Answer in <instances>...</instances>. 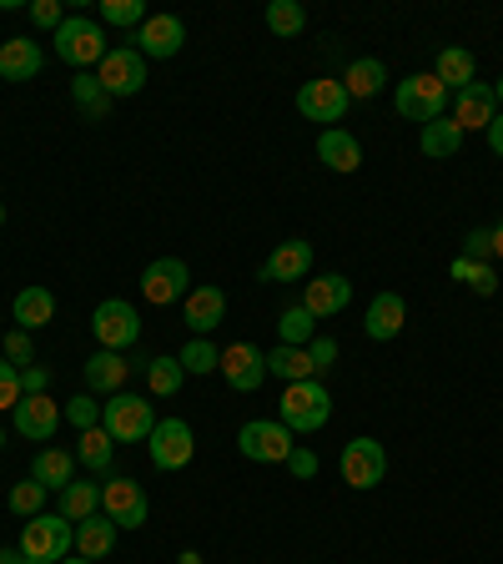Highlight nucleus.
<instances>
[{"instance_id": "obj_38", "label": "nucleus", "mask_w": 503, "mask_h": 564, "mask_svg": "<svg viewBox=\"0 0 503 564\" xmlns=\"http://www.w3.org/2000/svg\"><path fill=\"white\" fill-rule=\"evenodd\" d=\"M46 499H51V489H46V484H35V479L11 484V514H21V519L46 514Z\"/></svg>"}, {"instance_id": "obj_7", "label": "nucleus", "mask_w": 503, "mask_h": 564, "mask_svg": "<svg viewBox=\"0 0 503 564\" xmlns=\"http://www.w3.org/2000/svg\"><path fill=\"white\" fill-rule=\"evenodd\" d=\"M237 448H242V458H252V464H287L293 458V429L282 419H252L237 429Z\"/></svg>"}, {"instance_id": "obj_39", "label": "nucleus", "mask_w": 503, "mask_h": 564, "mask_svg": "<svg viewBox=\"0 0 503 564\" xmlns=\"http://www.w3.org/2000/svg\"><path fill=\"white\" fill-rule=\"evenodd\" d=\"M146 383H152L156 399H172L176 388L187 383V373H182V364H176V358H152V364H146Z\"/></svg>"}, {"instance_id": "obj_33", "label": "nucleus", "mask_w": 503, "mask_h": 564, "mask_svg": "<svg viewBox=\"0 0 503 564\" xmlns=\"http://www.w3.org/2000/svg\"><path fill=\"white\" fill-rule=\"evenodd\" d=\"M70 101L81 106V117H86V121H106V117H111V96L101 91L96 70H81V76L70 82Z\"/></svg>"}, {"instance_id": "obj_32", "label": "nucleus", "mask_w": 503, "mask_h": 564, "mask_svg": "<svg viewBox=\"0 0 503 564\" xmlns=\"http://www.w3.org/2000/svg\"><path fill=\"white\" fill-rule=\"evenodd\" d=\"M267 373L282 378V383H303V378H313V352L277 343V348L267 352Z\"/></svg>"}, {"instance_id": "obj_8", "label": "nucleus", "mask_w": 503, "mask_h": 564, "mask_svg": "<svg viewBox=\"0 0 503 564\" xmlns=\"http://www.w3.org/2000/svg\"><path fill=\"white\" fill-rule=\"evenodd\" d=\"M91 333H96L101 348L127 352V348L141 343V313L127 303V297H106V303L91 313Z\"/></svg>"}, {"instance_id": "obj_18", "label": "nucleus", "mask_w": 503, "mask_h": 564, "mask_svg": "<svg viewBox=\"0 0 503 564\" xmlns=\"http://www.w3.org/2000/svg\"><path fill=\"white\" fill-rule=\"evenodd\" d=\"M222 317H227V293H222V288H211V282L192 288L187 303H182V323L192 328V338L217 333V328H222Z\"/></svg>"}, {"instance_id": "obj_11", "label": "nucleus", "mask_w": 503, "mask_h": 564, "mask_svg": "<svg viewBox=\"0 0 503 564\" xmlns=\"http://www.w3.org/2000/svg\"><path fill=\"white\" fill-rule=\"evenodd\" d=\"M96 82H101V91L117 101V96H136L141 86H146V56H141L136 46H111L106 51V61L96 66Z\"/></svg>"}, {"instance_id": "obj_53", "label": "nucleus", "mask_w": 503, "mask_h": 564, "mask_svg": "<svg viewBox=\"0 0 503 564\" xmlns=\"http://www.w3.org/2000/svg\"><path fill=\"white\" fill-rule=\"evenodd\" d=\"M493 258H499V262H503V223H499V227H493Z\"/></svg>"}, {"instance_id": "obj_16", "label": "nucleus", "mask_w": 503, "mask_h": 564, "mask_svg": "<svg viewBox=\"0 0 503 564\" xmlns=\"http://www.w3.org/2000/svg\"><path fill=\"white\" fill-rule=\"evenodd\" d=\"M217 373L227 378V388H237V393H258L262 378H267V352L252 348V343H232V348H222V368Z\"/></svg>"}, {"instance_id": "obj_34", "label": "nucleus", "mask_w": 503, "mask_h": 564, "mask_svg": "<svg viewBox=\"0 0 503 564\" xmlns=\"http://www.w3.org/2000/svg\"><path fill=\"white\" fill-rule=\"evenodd\" d=\"M76 458H81L91 474H106V469H111V458H117V438H111L101 423H96V429H86V434H81V444H76Z\"/></svg>"}, {"instance_id": "obj_12", "label": "nucleus", "mask_w": 503, "mask_h": 564, "mask_svg": "<svg viewBox=\"0 0 503 564\" xmlns=\"http://www.w3.org/2000/svg\"><path fill=\"white\" fill-rule=\"evenodd\" d=\"M192 293V272L182 258H156L152 268L141 272V297L152 307H172V303H187Z\"/></svg>"}, {"instance_id": "obj_1", "label": "nucleus", "mask_w": 503, "mask_h": 564, "mask_svg": "<svg viewBox=\"0 0 503 564\" xmlns=\"http://www.w3.org/2000/svg\"><path fill=\"white\" fill-rule=\"evenodd\" d=\"M277 409H282V423H287L293 434H317V429L332 419V393L322 378H303V383L282 388Z\"/></svg>"}, {"instance_id": "obj_5", "label": "nucleus", "mask_w": 503, "mask_h": 564, "mask_svg": "<svg viewBox=\"0 0 503 564\" xmlns=\"http://www.w3.org/2000/svg\"><path fill=\"white\" fill-rule=\"evenodd\" d=\"M448 86L438 82L434 70H418V76H408V82H398V91H393V106H398V117L403 121H438V117H448Z\"/></svg>"}, {"instance_id": "obj_22", "label": "nucleus", "mask_w": 503, "mask_h": 564, "mask_svg": "<svg viewBox=\"0 0 503 564\" xmlns=\"http://www.w3.org/2000/svg\"><path fill=\"white\" fill-rule=\"evenodd\" d=\"M403 323H408V303L398 293H378L363 313V333L373 343H393L403 333Z\"/></svg>"}, {"instance_id": "obj_27", "label": "nucleus", "mask_w": 503, "mask_h": 564, "mask_svg": "<svg viewBox=\"0 0 503 564\" xmlns=\"http://www.w3.org/2000/svg\"><path fill=\"white\" fill-rule=\"evenodd\" d=\"M56 514H66L70 524H86L91 514H101V484H91V479H70L66 489H61Z\"/></svg>"}, {"instance_id": "obj_23", "label": "nucleus", "mask_w": 503, "mask_h": 564, "mask_svg": "<svg viewBox=\"0 0 503 564\" xmlns=\"http://www.w3.org/2000/svg\"><path fill=\"white\" fill-rule=\"evenodd\" d=\"M46 66V51L35 46L31 35H11L6 46H0V76L6 82H35Z\"/></svg>"}, {"instance_id": "obj_50", "label": "nucleus", "mask_w": 503, "mask_h": 564, "mask_svg": "<svg viewBox=\"0 0 503 564\" xmlns=\"http://www.w3.org/2000/svg\"><path fill=\"white\" fill-rule=\"evenodd\" d=\"M483 137H489L493 156H503V111H499V117H493V127H489V131H483Z\"/></svg>"}, {"instance_id": "obj_42", "label": "nucleus", "mask_w": 503, "mask_h": 564, "mask_svg": "<svg viewBox=\"0 0 503 564\" xmlns=\"http://www.w3.org/2000/svg\"><path fill=\"white\" fill-rule=\"evenodd\" d=\"M61 413H66V419L76 423L81 434H86V429H96V423H101V403H96L91 393H76V399H70V403H66V409H61Z\"/></svg>"}, {"instance_id": "obj_21", "label": "nucleus", "mask_w": 503, "mask_h": 564, "mask_svg": "<svg viewBox=\"0 0 503 564\" xmlns=\"http://www.w3.org/2000/svg\"><path fill=\"white\" fill-rule=\"evenodd\" d=\"M86 388L91 393H121V383H127L131 373H136V364H131L127 352H111V348H96L91 358H86Z\"/></svg>"}, {"instance_id": "obj_43", "label": "nucleus", "mask_w": 503, "mask_h": 564, "mask_svg": "<svg viewBox=\"0 0 503 564\" xmlns=\"http://www.w3.org/2000/svg\"><path fill=\"white\" fill-rule=\"evenodd\" d=\"M21 399H25V393H21V368L0 358V409H15Z\"/></svg>"}, {"instance_id": "obj_25", "label": "nucleus", "mask_w": 503, "mask_h": 564, "mask_svg": "<svg viewBox=\"0 0 503 564\" xmlns=\"http://www.w3.org/2000/svg\"><path fill=\"white\" fill-rule=\"evenodd\" d=\"M11 317H15V328L35 333V328H51V317H56V297L46 293V288H21L11 303Z\"/></svg>"}, {"instance_id": "obj_3", "label": "nucleus", "mask_w": 503, "mask_h": 564, "mask_svg": "<svg viewBox=\"0 0 503 564\" xmlns=\"http://www.w3.org/2000/svg\"><path fill=\"white\" fill-rule=\"evenodd\" d=\"M21 554H31L35 564H61L70 550H76V524L66 514H35L21 524Z\"/></svg>"}, {"instance_id": "obj_6", "label": "nucleus", "mask_w": 503, "mask_h": 564, "mask_svg": "<svg viewBox=\"0 0 503 564\" xmlns=\"http://www.w3.org/2000/svg\"><path fill=\"white\" fill-rule=\"evenodd\" d=\"M338 474H342V484L348 489H378V484L387 479V448L378 444V438H368V434H358V438H348L342 444V458H338Z\"/></svg>"}, {"instance_id": "obj_46", "label": "nucleus", "mask_w": 503, "mask_h": 564, "mask_svg": "<svg viewBox=\"0 0 503 564\" xmlns=\"http://www.w3.org/2000/svg\"><path fill=\"white\" fill-rule=\"evenodd\" d=\"M463 258H469V262H489L493 258V232H483V227H479V232H469V242H463Z\"/></svg>"}, {"instance_id": "obj_17", "label": "nucleus", "mask_w": 503, "mask_h": 564, "mask_svg": "<svg viewBox=\"0 0 503 564\" xmlns=\"http://www.w3.org/2000/svg\"><path fill=\"white\" fill-rule=\"evenodd\" d=\"M493 117H499V101H493L489 82H473L463 91H453V127L469 137V131H489Z\"/></svg>"}, {"instance_id": "obj_37", "label": "nucleus", "mask_w": 503, "mask_h": 564, "mask_svg": "<svg viewBox=\"0 0 503 564\" xmlns=\"http://www.w3.org/2000/svg\"><path fill=\"white\" fill-rule=\"evenodd\" d=\"M307 25V11L297 6V0H272L267 6V31L282 35V41H293V35H303Z\"/></svg>"}, {"instance_id": "obj_31", "label": "nucleus", "mask_w": 503, "mask_h": 564, "mask_svg": "<svg viewBox=\"0 0 503 564\" xmlns=\"http://www.w3.org/2000/svg\"><path fill=\"white\" fill-rule=\"evenodd\" d=\"M418 152L434 156V162H448V156L463 152V131L453 127V117L428 121V127H423V137H418Z\"/></svg>"}, {"instance_id": "obj_2", "label": "nucleus", "mask_w": 503, "mask_h": 564, "mask_svg": "<svg viewBox=\"0 0 503 564\" xmlns=\"http://www.w3.org/2000/svg\"><path fill=\"white\" fill-rule=\"evenodd\" d=\"M101 429L117 444H146L156 429V409L152 399H141V393H111L101 403Z\"/></svg>"}, {"instance_id": "obj_9", "label": "nucleus", "mask_w": 503, "mask_h": 564, "mask_svg": "<svg viewBox=\"0 0 503 564\" xmlns=\"http://www.w3.org/2000/svg\"><path fill=\"white\" fill-rule=\"evenodd\" d=\"M101 514L111 519L117 529H141L146 524V514H152L146 489H141L131 474H111V479L101 484Z\"/></svg>"}, {"instance_id": "obj_45", "label": "nucleus", "mask_w": 503, "mask_h": 564, "mask_svg": "<svg viewBox=\"0 0 503 564\" xmlns=\"http://www.w3.org/2000/svg\"><path fill=\"white\" fill-rule=\"evenodd\" d=\"M31 21H35V25H46V31L56 35V31H61V21H66V11H61V0H35V6H31Z\"/></svg>"}, {"instance_id": "obj_24", "label": "nucleus", "mask_w": 503, "mask_h": 564, "mask_svg": "<svg viewBox=\"0 0 503 564\" xmlns=\"http://www.w3.org/2000/svg\"><path fill=\"white\" fill-rule=\"evenodd\" d=\"M317 156H322V166H332V172H358L363 166V147H358V137L342 127H322V137H317Z\"/></svg>"}, {"instance_id": "obj_4", "label": "nucleus", "mask_w": 503, "mask_h": 564, "mask_svg": "<svg viewBox=\"0 0 503 564\" xmlns=\"http://www.w3.org/2000/svg\"><path fill=\"white\" fill-rule=\"evenodd\" d=\"M106 31H101V21H91V15H66L61 21V31H56V56L66 61V66H76V70H96L106 61Z\"/></svg>"}, {"instance_id": "obj_58", "label": "nucleus", "mask_w": 503, "mask_h": 564, "mask_svg": "<svg viewBox=\"0 0 503 564\" xmlns=\"http://www.w3.org/2000/svg\"><path fill=\"white\" fill-rule=\"evenodd\" d=\"M0 448H6V429H0Z\"/></svg>"}, {"instance_id": "obj_14", "label": "nucleus", "mask_w": 503, "mask_h": 564, "mask_svg": "<svg viewBox=\"0 0 503 564\" xmlns=\"http://www.w3.org/2000/svg\"><path fill=\"white\" fill-rule=\"evenodd\" d=\"M131 46L141 51V56H156V61H172L176 51L187 46V25L176 21V15H166V11H152L146 21L131 31Z\"/></svg>"}, {"instance_id": "obj_40", "label": "nucleus", "mask_w": 503, "mask_h": 564, "mask_svg": "<svg viewBox=\"0 0 503 564\" xmlns=\"http://www.w3.org/2000/svg\"><path fill=\"white\" fill-rule=\"evenodd\" d=\"M146 15H152L146 0H101V25H127V31H136Z\"/></svg>"}, {"instance_id": "obj_10", "label": "nucleus", "mask_w": 503, "mask_h": 564, "mask_svg": "<svg viewBox=\"0 0 503 564\" xmlns=\"http://www.w3.org/2000/svg\"><path fill=\"white\" fill-rule=\"evenodd\" d=\"M146 448H152V464H156L162 474L187 469L192 454H197L192 423H187V419H156V429H152V438H146Z\"/></svg>"}, {"instance_id": "obj_28", "label": "nucleus", "mask_w": 503, "mask_h": 564, "mask_svg": "<svg viewBox=\"0 0 503 564\" xmlns=\"http://www.w3.org/2000/svg\"><path fill=\"white\" fill-rule=\"evenodd\" d=\"M434 76L448 86V96H453V91H463V86H473V82H479V61H473V51H463V46H448V51H438V66H434Z\"/></svg>"}, {"instance_id": "obj_44", "label": "nucleus", "mask_w": 503, "mask_h": 564, "mask_svg": "<svg viewBox=\"0 0 503 564\" xmlns=\"http://www.w3.org/2000/svg\"><path fill=\"white\" fill-rule=\"evenodd\" d=\"M307 352H313V378L332 373V364H338V343H332V338H313V343H307Z\"/></svg>"}, {"instance_id": "obj_57", "label": "nucleus", "mask_w": 503, "mask_h": 564, "mask_svg": "<svg viewBox=\"0 0 503 564\" xmlns=\"http://www.w3.org/2000/svg\"><path fill=\"white\" fill-rule=\"evenodd\" d=\"M0 223H6V202H0Z\"/></svg>"}, {"instance_id": "obj_52", "label": "nucleus", "mask_w": 503, "mask_h": 564, "mask_svg": "<svg viewBox=\"0 0 503 564\" xmlns=\"http://www.w3.org/2000/svg\"><path fill=\"white\" fill-rule=\"evenodd\" d=\"M0 564H35L31 554H21V550H0Z\"/></svg>"}, {"instance_id": "obj_26", "label": "nucleus", "mask_w": 503, "mask_h": 564, "mask_svg": "<svg viewBox=\"0 0 503 564\" xmlns=\"http://www.w3.org/2000/svg\"><path fill=\"white\" fill-rule=\"evenodd\" d=\"M342 86H348L352 101H373V96L387 86V66L378 56H358L348 70H342Z\"/></svg>"}, {"instance_id": "obj_48", "label": "nucleus", "mask_w": 503, "mask_h": 564, "mask_svg": "<svg viewBox=\"0 0 503 564\" xmlns=\"http://www.w3.org/2000/svg\"><path fill=\"white\" fill-rule=\"evenodd\" d=\"M46 388H51V373L41 364L21 368V393H46Z\"/></svg>"}, {"instance_id": "obj_29", "label": "nucleus", "mask_w": 503, "mask_h": 564, "mask_svg": "<svg viewBox=\"0 0 503 564\" xmlns=\"http://www.w3.org/2000/svg\"><path fill=\"white\" fill-rule=\"evenodd\" d=\"M117 534L121 529L106 514H91L86 524H76V554H81V560H106V554L117 550Z\"/></svg>"}, {"instance_id": "obj_19", "label": "nucleus", "mask_w": 503, "mask_h": 564, "mask_svg": "<svg viewBox=\"0 0 503 564\" xmlns=\"http://www.w3.org/2000/svg\"><path fill=\"white\" fill-rule=\"evenodd\" d=\"M348 303H352V282L342 278V272H322V278L303 282V307L317 323H322V317H338Z\"/></svg>"}, {"instance_id": "obj_51", "label": "nucleus", "mask_w": 503, "mask_h": 564, "mask_svg": "<svg viewBox=\"0 0 503 564\" xmlns=\"http://www.w3.org/2000/svg\"><path fill=\"white\" fill-rule=\"evenodd\" d=\"M473 268H479V262H469V258H453V278H458V282H469V278H473Z\"/></svg>"}, {"instance_id": "obj_54", "label": "nucleus", "mask_w": 503, "mask_h": 564, "mask_svg": "<svg viewBox=\"0 0 503 564\" xmlns=\"http://www.w3.org/2000/svg\"><path fill=\"white\" fill-rule=\"evenodd\" d=\"M176 564H201V554L197 550H182V560H176Z\"/></svg>"}, {"instance_id": "obj_20", "label": "nucleus", "mask_w": 503, "mask_h": 564, "mask_svg": "<svg viewBox=\"0 0 503 564\" xmlns=\"http://www.w3.org/2000/svg\"><path fill=\"white\" fill-rule=\"evenodd\" d=\"M307 272H313V242L293 237V242H277V247H272V258L262 262L258 278L262 282H303Z\"/></svg>"}, {"instance_id": "obj_41", "label": "nucleus", "mask_w": 503, "mask_h": 564, "mask_svg": "<svg viewBox=\"0 0 503 564\" xmlns=\"http://www.w3.org/2000/svg\"><path fill=\"white\" fill-rule=\"evenodd\" d=\"M6 364H15V368H31L35 364V343H31V333L25 328H11L6 333V352H0Z\"/></svg>"}, {"instance_id": "obj_56", "label": "nucleus", "mask_w": 503, "mask_h": 564, "mask_svg": "<svg viewBox=\"0 0 503 564\" xmlns=\"http://www.w3.org/2000/svg\"><path fill=\"white\" fill-rule=\"evenodd\" d=\"M61 564H96V560H81V554H66V560H61Z\"/></svg>"}, {"instance_id": "obj_49", "label": "nucleus", "mask_w": 503, "mask_h": 564, "mask_svg": "<svg viewBox=\"0 0 503 564\" xmlns=\"http://www.w3.org/2000/svg\"><path fill=\"white\" fill-rule=\"evenodd\" d=\"M287 464H293L297 479H313V474H317V458L307 454V448H293V458H287Z\"/></svg>"}, {"instance_id": "obj_30", "label": "nucleus", "mask_w": 503, "mask_h": 564, "mask_svg": "<svg viewBox=\"0 0 503 564\" xmlns=\"http://www.w3.org/2000/svg\"><path fill=\"white\" fill-rule=\"evenodd\" d=\"M31 479L61 494L70 479H76V454H66V448H41V454H35V464H31Z\"/></svg>"}, {"instance_id": "obj_13", "label": "nucleus", "mask_w": 503, "mask_h": 564, "mask_svg": "<svg viewBox=\"0 0 503 564\" xmlns=\"http://www.w3.org/2000/svg\"><path fill=\"white\" fill-rule=\"evenodd\" d=\"M348 86H342V76H317V82H303V91H297V111H303L307 121H342L348 117Z\"/></svg>"}, {"instance_id": "obj_35", "label": "nucleus", "mask_w": 503, "mask_h": 564, "mask_svg": "<svg viewBox=\"0 0 503 564\" xmlns=\"http://www.w3.org/2000/svg\"><path fill=\"white\" fill-rule=\"evenodd\" d=\"M176 364H182V373L187 378H207V373H217L222 368V348L211 338H192L187 348L176 352Z\"/></svg>"}, {"instance_id": "obj_36", "label": "nucleus", "mask_w": 503, "mask_h": 564, "mask_svg": "<svg viewBox=\"0 0 503 564\" xmlns=\"http://www.w3.org/2000/svg\"><path fill=\"white\" fill-rule=\"evenodd\" d=\"M277 333H282V343H287V348H307V343H313V333H317V317L297 303V307H287V313L277 317Z\"/></svg>"}, {"instance_id": "obj_15", "label": "nucleus", "mask_w": 503, "mask_h": 564, "mask_svg": "<svg viewBox=\"0 0 503 564\" xmlns=\"http://www.w3.org/2000/svg\"><path fill=\"white\" fill-rule=\"evenodd\" d=\"M61 419H66V413L51 403V393H25V399L11 409L15 434L35 438V444H51V438H56V429H61Z\"/></svg>"}, {"instance_id": "obj_47", "label": "nucleus", "mask_w": 503, "mask_h": 564, "mask_svg": "<svg viewBox=\"0 0 503 564\" xmlns=\"http://www.w3.org/2000/svg\"><path fill=\"white\" fill-rule=\"evenodd\" d=\"M469 288H473V293H479V297H493V293H499V278H493V268H489V262H479V268H473Z\"/></svg>"}, {"instance_id": "obj_55", "label": "nucleus", "mask_w": 503, "mask_h": 564, "mask_svg": "<svg viewBox=\"0 0 503 564\" xmlns=\"http://www.w3.org/2000/svg\"><path fill=\"white\" fill-rule=\"evenodd\" d=\"M493 101H499V111H503V76L493 82Z\"/></svg>"}]
</instances>
